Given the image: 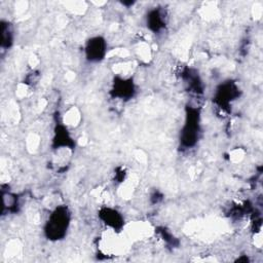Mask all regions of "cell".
I'll return each mask as SVG.
<instances>
[{
    "label": "cell",
    "instance_id": "8992f818",
    "mask_svg": "<svg viewBox=\"0 0 263 263\" xmlns=\"http://www.w3.org/2000/svg\"><path fill=\"white\" fill-rule=\"evenodd\" d=\"M135 91V85L132 78L116 77L111 93L114 98H118L120 100H129L134 97Z\"/></svg>",
    "mask_w": 263,
    "mask_h": 263
},
{
    "label": "cell",
    "instance_id": "3957f363",
    "mask_svg": "<svg viewBox=\"0 0 263 263\" xmlns=\"http://www.w3.org/2000/svg\"><path fill=\"white\" fill-rule=\"evenodd\" d=\"M238 97V86L235 84V82L228 80L217 87L213 101L218 106V108L223 111H228L229 107H231L232 102L235 101Z\"/></svg>",
    "mask_w": 263,
    "mask_h": 263
},
{
    "label": "cell",
    "instance_id": "52a82bcc",
    "mask_svg": "<svg viewBox=\"0 0 263 263\" xmlns=\"http://www.w3.org/2000/svg\"><path fill=\"white\" fill-rule=\"evenodd\" d=\"M147 28L154 32L159 33L164 30L166 26V13L161 8H153L148 11L146 16Z\"/></svg>",
    "mask_w": 263,
    "mask_h": 263
},
{
    "label": "cell",
    "instance_id": "7a4b0ae2",
    "mask_svg": "<svg viewBox=\"0 0 263 263\" xmlns=\"http://www.w3.org/2000/svg\"><path fill=\"white\" fill-rule=\"evenodd\" d=\"M200 134V110L196 106H187L185 120L180 133V147L187 150L193 148Z\"/></svg>",
    "mask_w": 263,
    "mask_h": 263
},
{
    "label": "cell",
    "instance_id": "9c48e42d",
    "mask_svg": "<svg viewBox=\"0 0 263 263\" xmlns=\"http://www.w3.org/2000/svg\"><path fill=\"white\" fill-rule=\"evenodd\" d=\"M13 31L8 22H1V47L8 49L13 44Z\"/></svg>",
    "mask_w": 263,
    "mask_h": 263
},
{
    "label": "cell",
    "instance_id": "5b68a950",
    "mask_svg": "<svg viewBox=\"0 0 263 263\" xmlns=\"http://www.w3.org/2000/svg\"><path fill=\"white\" fill-rule=\"evenodd\" d=\"M99 218L102 222L114 231H120L124 225V219L122 215L115 209L105 206L100 210Z\"/></svg>",
    "mask_w": 263,
    "mask_h": 263
},
{
    "label": "cell",
    "instance_id": "ba28073f",
    "mask_svg": "<svg viewBox=\"0 0 263 263\" xmlns=\"http://www.w3.org/2000/svg\"><path fill=\"white\" fill-rule=\"evenodd\" d=\"M71 137L69 135V133L67 132L65 125L59 124L55 127V132H54V138H53V145H54V149H60V147L62 148H70L73 146V142L71 141Z\"/></svg>",
    "mask_w": 263,
    "mask_h": 263
},
{
    "label": "cell",
    "instance_id": "277c9868",
    "mask_svg": "<svg viewBox=\"0 0 263 263\" xmlns=\"http://www.w3.org/2000/svg\"><path fill=\"white\" fill-rule=\"evenodd\" d=\"M108 44L102 36H93L85 42L84 53L88 62L100 63L107 54Z\"/></svg>",
    "mask_w": 263,
    "mask_h": 263
},
{
    "label": "cell",
    "instance_id": "6da1fadb",
    "mask_svg": "<svg viewBox=\"0 0 263 263\" xmlns=\"http://www.w3.org/2000/svg\"><path fill=\"white\" fill-rule=\"evenodd\" d=\"M71 223V212L67 205H58L53 209L45 224H44V235L47 239L58 241L63 239L68 232Z\"/></svg>",
    "mask_w": 263,
    "mask_h": 263
}]
</instances>
